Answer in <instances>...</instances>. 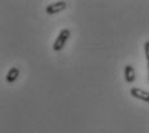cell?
<instances>
[{
    "label": "cell",
    "instance_id": "1",
    "mask_svg": "<svg viewBox=\"0 0 149 133\" xmlns=\"http://www.w3.org/2000/svg\"><path fill=\"white\" fill-rule=\"evenodd\" d=\"M69 36H70V30H69V29H62L61 31H60L58 36H57V39L54 40V43L52 45L53 50L60 52V50L64 49V47H65V44H66Z\"/></svg>",
    "mask_w": 149,
    "mask_h": 133
},
{
    "label": "cell",
    "instance_id": "2",
    "mask_svg": "<svg viewBox=\"0 0 149 133\" xmlns=\"http://www.w3.org/2000/svg\"><path fill=\"white\" fill-rule=\"evenodd\" d=\"M66 1H56V3H52V4L47 5L45 8V13L47 14H56V13H60L66 8Z\"/></svg>",
    "mask_w": 149,
    "mask_h": 133
},
{
    "label": "cell",
    "instance_id": "3",
    "mask_svg": "<svg viewBox=\"0 0 149 133\" xmlns=\"http://www.w3.org/2000/svg\"><path fill=\"white\" fill-rule=\"evenodd\" d=\"M130 93H131V96H132V97L137 98V100L144 101V102H149V92H147V90L134 87V88H131Z\"/></svg>",
    "mask_w": 149,
    "mask_h": 133
},
{
    "label": "cell",
    "instance_id": "4",
    "mask_svg": "<svg viewBox=\"0 0 149 133\" xmlns=\"http://www.w3.org/2000/svg\"><path fill=\"white\" fill-rule=\"evenodd\" d=\"M135 79H136L135 69H134V66H131V65H127V66L125 67V80L127 81V83H132Z\"/></svg>",
    "mask_w": 149,
    "mask_h": 133
},
{
    "label": "cell",
    "instance_id": "5",
    "mask_svg": "<svg viewBox=\"0 0 149 133\" xmlns=\"http://www.w3.org/2000/svg\"><path fill=\"white\" fill-rule=\"evenodd\" d=\"M19 76V69L18 67H12L7 74V81L8 83H13L16 81V79Z\"/></svg>",
    "mask_w": 149,
    "mask_h": 133
},
{
    "label": "cell",
    "instance_id": "6",
    "mask_svg": "<svg viewBox=\"0 0 149 133\" xmlns=\"http://www.w3.org/2000/svg\"><path fill=\"white\" fill-rule=\"evenodd\" d=\"M144 52H145V58H147V62H149V41H145V43H144Z\"/></svg>",
    "mask_w": 149,
    "mask_h": 133
},
{
    "label": "cell",
    "instance_id": "7",
    "mask_svg": "<svg viewBox=\"0 0 149 133\" xmlns=\"http://www.w3.org/2000/svg\"><path fill=\"white\" fill-rule=\"evenodd\" d=\"M147 69H148V78H149V62L147 63Z\"/></svg>",
    "mask_w": 149,
    "mask_h": 133
}]
</instances>
